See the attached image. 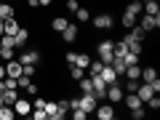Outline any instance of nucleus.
<instances>
[{"label": "nucleus", "instance_id": "obj_1", "mask_svg": "<svg viewBox=\"0 0 160 120\" xmlns=\"http://www.w3.org/2000/svg\"><path fill=\"white\" fill-rule=\"evenodd\" d=\"M112 27H115V16H112V13H96V16H93V29H99V32H109Z\"/></svg>", "mask_w": 160, "mask_h": 120}, {"label": "nucleus", "instance_id": "obj_2", "mask_svg": "<svg viewBox=\"0 0 160 120\" xmlns=\"http://www.w3.org/2000/svg\"><path fill=\"white\" fill-rule=\"evenodd\" d=\"M139 27L144 29V32H155V29L160 27V13H155V16H149V13H144L142 22H136Z\"/></svg>", "mask_w": 160, "mask_h": 120}, {"label": "nucleus", "instance_id": "obj_3", "mask_svg": "<svg viewBox=\"0 0 160 120\" xmlns=\"http://www.w3.org/2000/svg\"><path fill=\"white\" fill-rule=\"evenodd\" d=\"M96 53H99V62L109 64V62H112V40H102L99 48H96Z\"/></svg>", "mask_w": 160, "mask_h": 120}, {"label": "nucleus", "instance_id": "obj_4", "mask_svg": "<svg viewBox=\"0 0 160 120\" xmlns=\"http://www.w3.org/2000/svg\"><path fill=\"white\" fill-rule=\"evenodd\" d=\"M96 96H93V93H83V96H78V107L83 109V112H93V109H96Z\"/></svg>", "mask_w": 160, "mask_h": 120}, {"label": "nucleus", "instance_id": "obj_5", "mask_svg": "<svg viewBox=\"0 0 160 120\" xmlns=\"http://www.w3.org/2000/svg\"><path fill=\"white\" fill-rule=\"evenodd\" d=\"M93 112H96L99 120H112V118H115V104H112V102H109V104H96Z\"/></svg>", "mask_w": 160, "mask_h": 120}, {"label": "nucleus", "instance_id": "obj_6", "mask_svg": "<svg viewBox=\"0 0 160 120\" xmlns=\"http://www.w3.org/2000/svg\"><path fill=\"white\" fill-rule=\"evenodd\" d=\"M19 62L22 64H40V51L38 48H24L22 56H19Z\"/></svg>", "mask_w": 160, "mask_h": 120}, {"label": "nucleus", "instance_id": "obj_7", "mask_svg": "<svg viewBox=\"0 0 160 120\" xmlns=\"http://www.w3.org/2000/svg\"><path fill=\"white\" fill-rule=\"evenodd\" d=\"M123 93H126V91H123L118 83H109V86H107V96H104V99H109L112 104H118V102H123Z\"/></svg>", "mask_w": 160, "mask_h": 120}, {"label": "nucleus", "instance_id": "obj_8", "mask_svg": "<svg viewBox=\"0 0 160 120\" xmlns=\"http://www.w3.org/2000/svg\"><path fill=\"white\" fill-rule=\"evenodd\" d=\"M13 109H16V115H22V118H29V112H32V102H27V99L19 96L16 102H13Z\"/></svg>", "mask_w": 160, "mask_h": 120}, {"label": "nucleus", "instance_id": "obj_9", "mask_svg": "<svg viewBox=\"0 0 160 120\" xmlns=\"http://www.w3.org/2000/svg\"><path fill=\"white\" fill-rule=\"evenodd\" d=\"M22 62H19V59H8L6 62V75L8 78H19V75H22Z\"/></svg>", "mask_w": 160, "mask_h": 120}, {"label": "nucleus", "instance_id": "obj_10", "mask_svg": "<svg viewBox=\"0 0 160 120\" xmlns=\"http://www.w3.org/2000/svg\"><path fill=\"white\" fill-rule=\"evenodd\" d=\"M99 78H102L104 83H107V86H109V83H118V72H115V69L109 67V64H104V67H102V72H99Z\"/></svg>", "mask_w": 160, "mask_h": 120}, {"label": "nucleus", "instance_id": "obj_11", "mask_svg": "<svg viewBox=\"0 0 160 120\" xmlns=\"http://www.w3.org/2000/svg\"><path fill=\"white\" fill-rule=\"evenodd\" d=\"M19 27H22V24H19V19H16V16L6 19V22H3V35H16V32H19Z\"/></svg>", "mask_w": 160, "mask_h": 120}, {"label": "nucleus", "instance_id": "obj_12", "mask_svg": "<svg viewBox=\"0 0 160 120\" xmlns=\"http://www.w3.org/2000/svg\"><path fill=\"white\" fill-rule=\"evenodd\" d=\"M62 40L64 43H75L78 40V24H67V29L62 32Z\"/></svg>", "mask_w": 160, "mask_h": 120}, {"label": "nucleus", "instance_id": "obj_13", "mask_svg": "<svg viewBox=\"0 0 160 120\" xmlns=\"http://www.w3.org/2000/svg\"><path fill=\"white\" fill-rule=\"evenodd\" d=\"M123 102H126L128 109H136V107H144V102L136 96V93H123Z\"/></svg>", "mask_w": 160, "mask_h": 120}, {"label": "nucleus", "instance_id": "obj_14", "mask_svg": "<svg viewBox=\"0 0 160 120\" xmlns=\"http://www.w3.org/2000/svg\"><path fill=\"white\" fill-rule=\"evenodd\" d=\"M136 96L142 99V102H147L149 96H155V91H152V86H149V83H139V88H136Z\"/></svg>", "mask_w": 160, "mask_h": 120}, {"label": "nucleus", "instance_id": "obj_15", "mask_svg": "<svg viewBox=\"0 0 160 120\" xmlns=\"http://www.w3.org/2000/svg\"><path fill=\"white\" fill-rule=\"evenodd\" d=\"M13 40H16V48H24V46H27V40H29V29L27 27H19V32L13 35Z\"/></svg>", "mask_w": 160, "mask_h": 120}, {"label": "nucleus", "instance_id": "obj_16", "mask_svg": "<svg viewBox=\"0 0 160 120\" xmlns=\"http://www.w3.org/2000/svg\"><path fill=\"white\" fill-rule=\"evenodd\" d=\"M13 118H16L13 104H0V120H13Z\"/></svg>", "mask_w": 160, "mask_h": 120}, {"label": "nucleus", "instance_id": "obj_17", "mask_svg": "<svg viewBox=\"0 0 160 120\" xmlns=\"http://www.w3.org/2000/svg\"><path fill=\"white\" fill-rule=\"evenodd\" d=\"M136 22H139V16H133V13H128V11H123V16H120V24L126 29H131V27H136Z\"/></svg>", "mask_w": 160, "mask_h": 120}, {"label": "nucleus", "instance_id": "obj_18", "mask_svg": "<svg viewBox=\"0 0 160 120\" xmlns=\"http://www.w3.org/2000/svg\"><path fill=\"white\" fill-rule=\"evenodd\" d=\"M67 24H69V19H64V16H56V19L51 22V29H53V32H59V35H62L64 29H67Z\"/></svg>", "mask_w": 160, "mask_h": 120}, {"label": "nucleus", "instance_id": "obj_19", "mask_svg": "<svg viewBox=\"0 0 160 120\" xmlns=\"http://www.w3.org/2000/svg\"><path fill=\"white\" fill-rule=\"evenodd\" d=\"M155 78H158V69L155 67H142V78H139L142 83H152Z\"/></svg>", "mask_w": 160, "mask_h": 120}, {"label": "nucleus", "instance_id": "obj_20", "mask_svg": "<svg viewBox=\"0 0 160 120\" xmlns=\"http://www.w3.org/2000/svg\"><path fill=\"white\" fill-rule=\"evenodd\" d=\"M123 75H126L128 80H139V78H142V67H139V64H133V67H126V72H123Z\"/></svg>", "mask_w": 160, "mask_h": 120}, {"label": "nucleus", "instance_id": "obj_21", "mask_svg": "<svg viewBox=\"0 0 160 120\" xmlns=\"http://www.w3.org/2000/svg\"><path fill=\"white\" fill-rule=\"evenodd\" d=\"M11 16H16L13 6H8V3H0V19H11Z\"/></svg>", "mask_w": 160, "mask_h": 120}, {"label": "nucleus", "instance_id": "obj_22", "mask_svg": "<svg viewBox=\"0 0 160 120\" xmlns=\"http://www.w3.org/2000/svg\"><path fill=\"white\" fill-rule=\"evenodd\" d=\"M109 67H112L115 72H118V78H120L123 72H126V64H123V59H118V56H112V62H109Z\"/></svg>", "mask_w": 160, "mask_h": 120}, {"label": "nucleus", "instance_id": "obj_23", "mask_svg": "<svg viewBox=\"0 0 160 120\" xmlns=\"http://www.w3.org/2000/svg\"><path fill=\"white\" fill-rule=\"evenodd\" d=\"M126 11L133 13V16H139V13H142V0H131V3L126 6Z\"/></svg>", "mask_w": 160, "mask_h": 120}, {"label": "nucleus", "instance_id": "obj_24", "mask_svg": "<svg viewBox=\"0 0 160 120\" xmlns=\"http://www.w3.org/2000/svg\"><path fill=\"white\" fill-rule=\"evenodd\" d=\"M75 19H78L80 24H86L88 19H91V11H88V8H78V11H75Z\"/></svg>", "mask_w": 160, "mask_h": 120}, {"label": "nucleus", "instance_id": "obj_25", "mask_svg": "<svg viewBox=\"0 0 160 120\" xmlns=\"http://www.w3.org/2000/svg\"><path fill=\"white\" fill-rule=\"evenodd\" d=\"M123 64H126V67H133V64H139V56L131 53V51H126L123 53Z\"/></svg>", "mask_w": 160, "mask_h": 120}, {"label": "nucleus", "instance_id": "obj_26", "mask_svg": "<svg viewBox=\"0 0 160 120\" xmlns=\"http://www.w3.org/2000/svg\"><path fill=\"white\" fill-rule=\"evenodd\" d=\"M75 64H78V67H83V69H86L88 64H91V56H88V53H78V56H75Z\"/></svg>", "mask_w": 160, "mask_h": 120}, {"label": "nucleus", "instance_id": "obj_27", "mask_svg": "<svg viewBox=\"0 0 160 120\" xmlns=\"http://www.w3.org/2000/svg\"><path fill=\"white\" fill-rule=\"evenodd\" d=\"M69 78H72V80H80V78H83V67H78V64H69Z\"/></svg>", "mask_w": 160, "mask_h": 120}, {"label": "nucleus", "instance_id": "obj_28", "mask_svg": "<svg viewBox=\"0 0 160 120\" xmlns=\"http://www.w3.org/2000/svg\"><path fill=\"white\" fill-rule=\"evenodd\" d=\"M102 67H104V62H99V59H96V62H91L86 69H91V78H93V75H99V72H102Z\"/></svg>", "mask_w": 160, "mask_h": 120}, {"label": "nucleus", "instance_id": "obj_29", "mask_svg": "<svg viewBox=\"0 0 160 120\" xmlns=\"http://www.w3.org/2000/svg\"><path fill=\"white\" fill-rule=\"evenodd\" d=\"M128 112H131L133 120H142L144 115H147V107H136V109H128Z\"/></svg>", "mask_w": 160, "mask_h": 120}, {"label": "nucleus", "instance_id": "obj_30", "mask_svg": "<svg viewBox=\"0 0 160 120\" xmlns=\"http://www.w3.org/2000/svg\"><path fill=\"white\" fill-rule=\"evenodd\" d=\"M56 107H59V112H64V115H67V112H69V99H59V102H56Z\"/></svg>", "mask_w": 160, "mask_h": 120}, {"label": "nucleus", "instance_id": "obj_31", "mask_svg": "<svg viewBox=\"0 0 160 120\" xmlns=\"http://www.w3.org/2000/svg\"><path fill=\"white\" fill-rule=\"evenodd\" d=\"M86 118H88V112H83L80 107H75V109H72V120H86Z\"/></svg>", "mask_w": 160, "mask_h": 120}, {"label": "nucleus", "instance_id": "obj_32", "mask_svg": "<svg viewBox=\"0 0 160 120\" xmlns=\"http://www.w3.org/2000/svg\"><path fill=\"white\" fill-rule=\"evenodd\" d=\"M0 59H3V62L13 59V48H0Z\"/></svg>", "mask_w": 160, "mask_h": 120}, {"label": "nucleus", "instance_id": "obj_33", "mask_svg": "<svg viewBox=\"0 0 160 120\" xmlns=\"http://www.w3.org/2000/svg\"><path fill=\"white\" fill-rule=\"evenodd\" d=\"M64 8H67L69 13H75V11L80 8V3H78V0H67V3H64Z\"/></svg>", "mask_w": 160, "mask_h": 120}, {"label": "nucleus", "instance_id": "obj_34", "mask_svg": "<svg viewBox=\"0 0 160 120\" xmlns=\"http://www.w3.org/2000/svg\"><path fill=\"white\" fill-rule=\"evenodd\" d=\"M29 115H32L35 120H48V115H46V109H32V112H29Z\"/></svg>", "mask_w": 160, "mask_h": 120}, {"label": "nucleus", "instance_id": "obj_35", "mask_svg": "<svg viewBox=\"0 0 160 120\" xmlns=\"http://www.w3.org/2000/svg\"><path fill=\"white\" fill-rule=\"evenodd\" d=\"M24 91H27L29 96H35V93H38L40 88H38V83H32V80H29V83H27V88H24Z\"/></svg>", "mask_w": 160, "mask_h": 120}, {"label": "nucleus", "instance_id": "obj_36", "mask_svg": "<svg viewBox=\"0 0 160 120\" xmlns=\"http://www.w3.org/2000/svg\"><path fill=\"white\" fill-rule=\"evenodd\" d=\"M56 109H59V107H56V102H46V115H48V118H51Z\"/></svg>", "mask_w": 160, "mask_h": 120}, {"label": "nucleus", "instance_id": "obj_37", "mask_svg": "<svg viewBox=\"0 0 160 120\" xmlns=\"http://www.w3.org/2000/svg\"><path fill=\"white\" fill-rule=\"evenodd\" d=\"M32 109H46V99H35V102H32Z\"/></svg>", "mask_w": 160, "mask_h": 120}, {"label": "nucleus", "instance_id": "obj_38", "mask_svg": "<svg viewBox=\"0 0 160 120\" xmlns=\"http://www.w3.org/2000/svg\"><path fill=\"white\" fill-rule=\"evenodd\" d=\"M75 56H78V53H75V51H69L67 56H64V62H67V64H75Z\"/></svg>", "mask_w": 160, "mask_h": 120}, {"label": "nucleus", "instance_id": "obj_39", "mask_svg": "<svg viewBox=\"0 0 160 120\" xmlns=\"http://www.w3.org/2000/svg\"><path fill=\"white\" fill-rule=\"evenodd\" d=\"M27 6L29 8H40V3H38V0H27Z\"/></svg>", "mask_w": 160, "mask_h": 120}, {"label": "nucleus", "instance_id": "obj_40", "mask_svg": "<svg viewBox=\"0 0 160 120\" xmlns=\"http://www.w3.org/2000/svg\"><path fill=\"white\" fill-rule=\"evenodd\" d=\"M6 78V64H0V80Z\"/></svg>", "mask_w": 160, "mask_h": 120}, {"label": "nucleus", "instance_id": "obj_41", "mask_svg": "<svg viewBox=\"0 0 160 120\" xmlns=\"http://www.w3.org/2000/svg\"><path fill=\"white\" fill-rule=\"evenodd\" d=\"M38 3H40V6H46V8H48V6L53 3V0H38Z\"/></svg>", "mask_w": 160, "mask_h": 120}, {"label": "nucleus", "instance_id": "obj_42", "mask_svg": "<svg viewBox=\"0 0 160 120\" xmlns=\"http://www.w3.org/2000/svg\"><path fill=\"white\" fill-rule=\"evenodd\" d=\"M3 22H6V19H0V35H3Z\"/></svg>", "mask_w": 160, "mask_h": 120}, {"label": "nucleus", "instance_id": "obj_43", "mask_svg": "<svg viewBox=\"0 0 160 120\" xmlns=\"http://www.w3.org/2000/svg\"><path fill=\"white\" fill-rule=\"evenodd\" d=\"M0 104H3V93H0Z\"/></svg>", "mask_w": 160, "mask_h": 120}]
</instances>
